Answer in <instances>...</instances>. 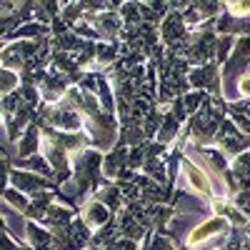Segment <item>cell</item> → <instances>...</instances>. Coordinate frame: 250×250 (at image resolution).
<instances>
[{"label": "cell", "mask_w": 250, "mask_h": 250, "mask_svg": "<svg viewBox=\"0 0 250 250\" xmlns=\"http://www.w3.org/2000/svg\"><path fill=\"white\" fill-rule=\"evenodd\" d=\"M238 95L250 98V70H248V73H243V75L238 78Z\"/></svg>", "instance_id": "5"}, {"label": "cell", "mask_w": 250, "mask_h": 250, "mask_svg": "<svg viewBox=\"0 0 250 250\" xmlns=\"http://www.w3.org/2000/svg\"><path fill=\"white\" fill-rule=\"evenodd\" d=\"M223 228H225V220H223V218H213V220L203 223L200 228H195L193 235H190V240H188V243H190V245H200L203 240H208L213 233H220Z\"/></svg>", "instance_id": "2"}, {"label": "cell", "mask_w": 250, "mask_h": 250, "mask_svg": "<svg viewBox=\"0 0 250 250\" xmlns=\"http://www.w3.org/2000/svg\"><path fill=\"white\" fill-rule=\"evenodd\" d=\"M228 13L235 15V18H248L250 15V3H228Z\"/></svg>", "instance_id": "4"}, {"label": "cell", "mask_w": 250, "mask_h": 250, "mask_svg": "<svg viewBox=\"0 0 250 250\" xmlns=\"http://www.w3.org/2000/svg\"><path fill=\"white\" fill-rule=\"evenodd\" d=\"M213 208H215V213H220L223 215V220L228 218V220H233L235 225H245V218H243V213L238 210V208H233L230 203H225V200H213Z\"/></svg>", "instance_id": "3"}, {"label": "cell", "mask_w": 250, "mask_h": 250, "mask_svg": "<svg viewBox=\"0 0 250 250\" xmlns=\"http://www.w3.org/2000/svg\"><path fill=\"white\" fill-rule=\"evenodd\" d=\"M183 175H185V180L190 183V188L193 190H198V193H210V178H208L198 165H193V163H183Z\"/></svg>", "instance_id": "1"}]
</instances>
